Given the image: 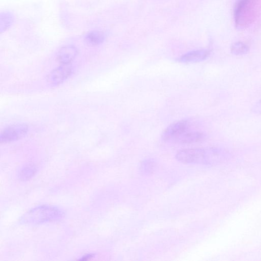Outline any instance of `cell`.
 <instances>
[{
    "label": "cell",
    "instance_id": "6da1fadb",
    "mask_svg": "<svg viewBox=\"0 0 261 261\" xmlns=\"http://www.w3.org/2000/svg\"><path fill=\"white\" fill-rule=\"evenodd\" d=\"M64 217V213L60 208L43 205L26 212L21 218V221L26 225H36L57 221Z\"/></svg>",
    "mask_w": 261,
    "mask_h": 261
},
{
    "label": "cell",
    "instance_id": "7a4b0ae2",
    "mask_svg": "<svg viewBox=\"0 0 261 261\" xmlns=\"http://www.w3.org/2000/svg\"><path fill=\"white\" fill-rule=\"evenodd\" d=\"M256 0H239L234 12L237 25L245 27L253 23L257 16Z\"/></svg>",
    "mask_w": 261,
    "mask_h": 261
},
{
    "label": "cell",
    "instance_id": "3957f363",
    "mask_svg": "<svg viewBox=\"0 0 261 261\" xmlns=\"http://www.w3.org/2000/svg\"><path fill=\"white\" fill-rule=\"evenodd\" d=\"M190 123L188 121H181L168 127L163 132L162 137L165 141H175L183 134L190 130Z\"/></svg>",
    "mask_w": 261,
    "mask_h": 261
},
{
    "label": "cell",
    "instance_id": "277c9868",
    "mask_svg": "<svg viewBox=\"0 0 261 261\" xmlns=\"http://www.w3.org/2000/svg\"><path fill=\"white\" fill-rule=\"evenodd\" d=\"M206 154L207 151L201 148L184 149L177 153L176 158L184 163H196L201 162Z\"/></svg>",
    "mask_w": 261,
    "mask_h": 261
},
{
    "label": "cell",
    "instance_id": "5b68a950",
    "mask_svg": "<svg viewBox=\"0 0 261 261\" xmlns=\"http://www.w3.org/2000/svg\"><path fill=\"white\" fill-rule=\"evenodd\" d=\"M28 131V127L25 125L9 126L4 129L1 134V142L6 143L23 137Z\"/></svg>",
    "mask_w": 261,
    "mask_h": 261
},
{
    "label": "cell",
    "instance_id": "8992f818",
    "mask_svg": "<svg viewBox=\"0 0 261 261\" xmlns=\"http://www.w3.org/2000/svg\"><path fill=\"white\" fill-rule=\"evenodd\" d=\"M71 66L69 64L63 65L53 70L48 76V82L52 85H56L66 80L71 73Z\"/></svg>",
    "mask_w": 261,
    "mask_h": 261
},
{
    "label": "cell",
    "instance_id": "52a82bcc",
    "mask_svg": "<svg viewBox=\"0 0 261 261\" xmlns=\"http://www.w3.org/2000/svg\"><path fill=\"white\" fill-rule=\"evenodd\" d=\"M210 55L208 50H200L186 53L179 59L182 63H196L206 60Z\"/></svg>",
    "mask_w": 261,
    "mask_h": 261
},
{
    "label": "cell",
    "instance_id": "ba28073f",
    "mask_svg": "<svg viewBox=\"0 0 261 261\" xmlns=\"http://www.w3.org/2000/svg\"><path fill=\"white\" fill-rule=\"evenodd\" d=\"M206 136L202 132L190 131L189 130L178 137L175 142L180 144H191L201 141Z\"/></svg>",
    "mask_w": 261,
    "mask_h": 261
},
{
    "label": "cell",
    "instance_id": "9c48e42d",
    "mask_svg": "<svg viewBox=\"0 0 261 261\" xmlns=\"http://www.w3.org/2000/svg\"><path fill=\"white\" fill-rule=\"evenodd\" d=\"M77 50L73 46L62 48L58 53V60L62 65L69 64L76 57Z\"/></svg>",
    "mask_w": 261,
    "mask_h": 261
},
{
    "label": "cell",
    "instance_id": "30bf717a",
    "mask_svg": "<svg viewBox=\"0 0 261 261\" xmlns=\"http://www.w3.org/2000/svg\"><path fill=\"white\" fill-rule=\"evenodd\" d=\"M104 39V36L102 32L92 31L88 33L86 37V41L89 45L96 46L102 43Z\"/></svg>",
    "mask_w": 261,
    "mask_h": 261
},
{
    "label": "cell",
    "instance_id": "8fae6325",
    "mask_svg": "<svg viewBox=\"0 0 261 261\" xmlns=\"http://www.w3.org/2000/svg\"><path fill=\"white\" fill-rule=\"evenodd\" d=\"M36 172L37 170L34 165H27L23 168L19 174H18V176L22 180H28L35 175Z\"/></svg>",
    "mask_w": 261,
    "mask_h": 261
},
{
    "label": "cell",
    "instance_id": "7c38bea8",
    "mask_svg": "<svg viewBox=\"0 0 261 261\" xmlns=\"http://www.w3.org/2000/svg\"><path fill=\"white\" fill-rule=\"evenodd\" d=\"M248 51L247 46L242 43L236 44L232 47V51L236 55H242L246 53Z\"/></svg>",
    "mask_w": 261,
    "mask_h": 261
},
{
    "label": "cell",
    "instance_id": "4fadbf2b",
    "mask_svg": "<svg viewBox=\"0 0 261 261\" xmlns=\"http://www.w3.org/2000/svg\"><path fill=\"white\" fill-rule=\"evenodd\" d=\"M254 110L257 113L261 114V100L257 103L254 108Z\"/></svg>",
    "mask_w": 261,
    "mask_h": 261
}]
</instances>
